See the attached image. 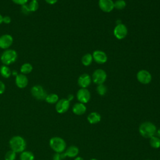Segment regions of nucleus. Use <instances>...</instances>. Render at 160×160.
<instances>
[{"label": "nucleus", "mask_w": 160, "mask_h": 160, "mask_svg": "<svg viewBox=\"0 0 160 160\" xmlns=\"http://www.w3.org/2000/svg\"><path fill=\"white\" fill-rule=\"evenodd\" d=\"M13 38L10 34H3L0 36V48L8 49L12 44Z\"/></svg>", "instance_id": "11"}, {"label": "nucleus", "mask_w": 160, "mask_h": 160, "mask_svg": "<svg viewBox=\"0 0 160 160\" xmlns=\"http://www.w3.org/2000/svg\"><path fill=\"white\" fill-rule=\"evenodd\" d=\"M34 1H38V0H34Z\"/></svg>", "instance_id": "41"}, {"label": "nucleus", "mask_w": 160, "mask_h": 160, "mask_svg": "<svg viewBox=\"0 0 160 160\" xmlns=\"http://www.w3.org/2000/svg\"><path fill=\"white\" fill-rule=\"evenodd\" d=\"M15 4H19V5H24L26 4V3L28 2V0H12Z\"/></svg>", "instance_id": "31"}, {"label": "nucleus", "mask_w": 160, "mask_h": 160, "mask_svg": "<svg viewBox=\"0 0 160 160\" xmlns=\"http://www.w3.org/2000/svg\"><path fill=\"white\" fill-rule=\"evenodd\" d=\"M11 21V19L9 16H6L3 17V19H2V22L5 23V24H9L10 23Z\"/></svg>", "instance_id": "33"}, {"label": "nucleus", "mask_w": 160, "mask_h": 160, "mask_svg": "<svg viewBox=\"0 0 160 160\" xmlns=\"http://www.w3.org/2000/svg\"><path fill=\"white\" fill-rule=\"evenodd\" d=\"M5 89H6L5 84L2 81H0V94H2V93H4V92L5 91Z\"/></svg>", "instance_id": "32"}, {"label": "nucleus", "mask_w": 160, "mask_h": 160, "mask_svg": "<svg viewBox=\"0 0 160 160\" xmlns=\"http://www.w3.org/2000/svg\"><path fill=\"white\" fill-rule=\"evenodd\" d=\"M0 73L2 77L5 78H8L11 74V71L8 66L3 65L0 68Z\"/></svg>", "instance_id": "23"}, {"label": "nucleus", "mask_w": 160, "mask_h": 160, "mask_svg": "<svg viewBox=\"0 0 160 160\" xmlns=\"http://www.w3.org/2000/svg\"><path fill=\"white\" fill-rule=\"evenodd\" d=\"M77 99L81 103H87L91 98V94L86 88H81L77 92Z\"/></svg>", "instance_id": "9"}, {"label": "nucleus", "mask_w": 160, "mask_h": 160, "mask_svg": "<svg viewBox=\"0 0 160 160\" xmlns=\"http://www.w3.org/2000/svg\"><path fill=\"white\" fill-rule=\"evenodd\" d=\"M86 111V106L81 102L76 103L72 107V112L76 115H82Z\"/></svg>", "instance_id": "16"}, {"label": "nucleus", "mask_w": 160, "mask_h": 160, "mask_svg": "<svg viewBox=\"0 0 160 160\" xmlns=\"http://www.w3.org/2000/svg\"><path fill=\"white\" fill-rule=\"evenodd\" d=\"M16 86L19 88H24L28 84V79L25 74H17L15 79Z\"/></svg>", "instance_id": "15"}, {"label": "nucleus", "mask_w": 160, "mask_h": 160, "mask_svg": "<svg viewBox=\"0 0 160 160\" xmlns=\"http://www.w3.org/2000/svg\"><path fill=\"white\" fill-rule=\"evenodd\" d=\"M106 78L107 74L106 72L101 69H98L94 71L92 76V81L98 85L103 84V82H104L106 81Z\"/></svg>", "instance_id": "6"}, {"label": "nucleus", "mask_w": 160, "mask_h": 160, "mask_svg": "<svg viewBox=\"0 0 160 160\" xmlns=\"http://www.w3.org/2000/svg\"><path fill=\"white\" fill-rule=\"evenodd\" d=\"M98 4L100 9L106 12H109L114 8L112 0H99Z\"/></svg>", "instance_id": "13"}, {"label": "nucleus", "mask_w": 160, "mask_h": 160, "mask_svg": "<svg viewBox=\"0 0 160 160\" xmlns=\"http://www.w3.org/2000/svg\"><path fill=\"white\" fill-rule=\"evenodd\" d=\"M73 98H74V96H73V95H72V94H69V95L68 96V98H67V99L70 102L71 100H72V99H73Z\"/></svg>", "instance_id": "35"}, {"label": "nucleus", "mask_w": 160, "mask_h": 160, "mask_svg": "<svg viewBox=\"0 0 160 160\" xmlns=\"http://www.w3.org/2000/svg\"><path fill=\"white\" fill-rule=\"evenodd\" d=\"M114 35L118 39H124L128 34L126 26L123 24H118L114 29Z\"/></svg>", "instance_id": "7"}, {"label": "nucleus", "mask_w": 160, "mask_h": 160, "mask_svg": "<svg viewBox=\"0 0 160 160\" xmlns=\"http://www.w3.org/2000/svg\"><path fill=\"white\" fill-rule=\"evenodd\" d=\"M96 91L99 95L104 96L106 94L107 92V88L103 84H98V86L96 88Z\"/></svg>", "instance_id": "26"}, {"label": "nucleus", "mask_w": 160, "mask_h": 160, "mask_svg": "<svg viewBox=\"0 0 160 160\" xmlns=\"http://www.w3.org/2000/svg\"><path fill=\"white\" fill-rule=\"evenodd\" d=\"M91 80V78L89 74L84 73L79 77L78 79V83L81 88H86L90 85Z\"/></svg>", "instance_id": "14"}, {"label": "nucleus", "mask_w": 160, "mask_h": 160, "mask_svg": "<svg viewBox=\"0 0 160 160\" xmlns=\"http://www.w3.org/2000/svg\"><path fill=\"white\" fill-rule=\"evenodd\" d=\"M157 134H158V136H159V137H160V128L157 131Z\"/></svg>", "instance_id": "38"}, {"label": "nucleus", "mask_w": 160, "mask_h": 160, "mask_svg": "<svg viewBox=\"0 0 160 160\" xmlns=\"http://www.w3.org/2000/svg\"><path fill=\"white\" fill-rule=\"evenodd\" d=\"M92 58L98 64H104L108 60V56L106 54L102 51L96 50L92 53Z\"/></svg>", "instance_id": "12"}, {"label": "nucleus", "mask_w": 160, "mask_h": 160, "mask_svg": "<svg viewBox=\"0 0 160 160\" xmlns=\"http://www.w3.org/2000/svg\"><path fill=\"white\" fill-rule=\"evenodd\" d=\"M92 56L90 53H87L84 55L81 59V62L84 66H89L92 61Z\"/></svg>", "instance_id": "20"}, {"label": "nucleus", "mask_w": 160, "mask_h": 160, "mask_svg": "<svg viewBox=\"0 0 160 160\" xmlns=\"http://www.w3.org/2000/svg\"><path fill=\"white\" fill-rule=\"evenodd\" d=\"M34 154L29 151H24L21 152L20 160H34Z\"/></svg>", "instance_id": "19"}, {"label": "nucleus", "mask_w": 160, "mask_h": 160, "mask_svg": "<svg viewBox=\"0 0 160 160\" xmlns=\"http://www.w3.org/2000/svg\"><path fill=\"white\" fill-rule=\"evenodd\" d=\"M139 132L142 137L150 138L155 135L157 132V129L153 123L146 121L139 126Z\"/></svg>", "instance_id": "2"}, {"label": "nucleus", "mask_w": 160, "mask_h": 160, "mask_svg": "<svg viewBox=\"0 0 160 160\" xmlns=\"http://www.w3.org/2000/svg\"><path fill=\"white\" fill-rule=\"evenodd\" d=\"M91 160H98V159H94V158H92V159H91Z\"/></svg>", "instance_id": "40"}, {"label": "nucleus", "mask_w": 160, "mask_h": 160, "mask_svg": "<svg viewBox=\"0 0 160 160\" xmlns=\"http://www.w3.org/2000/svg\"><path fill=\"white\" fill-rule=\"evenodd\" d=\"M137 79L141 84H147L151 81L152 76L149 71L146 70H141L137 73Z\"/></svg>", "instance_id": "8"}, {"label": "nucleus", "mask_w": 160, "mask_h": 160, "mask_svg": "<svg viewBox=\"0 0 160 160\" xmlns=\"http://www.w3.org/2000/svg\"><path fill=\"white\" fill-rule=\"evenodd\" d=\"M149 143L151 147L153 148H159L160 147V139L156 136H152L150 138Z\"/></svg>", "instance_id": "24"}, {"label": "nucleus", "mask_w": 160, "mask_h": 160, "mask_svg": "<svg viewBox=\"0 0 160 160\" xmlns=\"http://www.w3.org/2000/svg\"><path fill=\"white\" fill-rule=\"evenodd\" d=\"M66 157L69 158H74L79 153V149L76 146H71L64 152Z\"/></svg>", "instance_id": "17"}, {"label": "nucleus", "mask_w": 160, "mask_h": 160, "mask_svg": "<svg viewBox=\"0 0 160 160\" xmlns=\"http://www.w3.org/2000/svg\"><path fill=\"white\" fill-rule=\"evenodd\" d=\"M70 102L67 99H61L56 103V110L59 114L66 112L69 108Z\"/></svg>", "instance_id": "10"}, {"label": "nucleus", "mask_w": 160, "mask_h": 160, "mask_svg": "<svg viewBox=\"0 0 160 160\" xmlns=\"http://www.w3.org/2000/svg\"><path fill=\"white\" fill-rule=\"evenodd\" d=\"M45 101L49 104H55L59 101V97L56 94L52 93L48 94L46 97Z\"/></svg>", "instance_id": "22"}, {"label": "nucleus", "mask_w": 160, "mask_h": 160, "mask_svg": "<svg viewBox=\"0 0 160 160\" xmlns=\"http://www.w3.org/2000/svg\"><path fill=\"white\" fill-rule=\"evenodd\" d=\"M16 157V153L14 151L10 150L6 153L4 156V159L5 160H15Z\"/></svg>", "instance_id": "28"}, {"label": "nucleus", "mask_w": 160, "mask_h": 160, "mask_svg": "<svg viewBox=\"0 0 160 160\" xmlns=\"http://www.w3.org/2000/svg\"><path fill=\"white\" fill-rule=\"evenodd\" d=\"M18 54L14 49H6L1 56V61L4 65L8 66L13 63L17 59Z\"/></svg>", "instance_id": "4"}, {"label": "nucleus", "mask_w": 160, "mask_h": 160, "mask_svg": "<svg viewBox=\"0 0 160 160\" xmlns=\"http://www.w3.org/2000/svg\"><path fill=\"white\" fill-rule=\"evenodd\" d=\"M126 2L124 0H117L114 2V8L117 9H122L126 7Z\"/></svg>", "instance_id": "27"}, {"label": "nucleus", "mask_w": 160, "mask_h": 160, "mask_svg": "<svg viewBox=\"0 0 160 160\" xmlns=\"http://www.w3.org/2000/svg\"><path fill=\"white\" fill-rule=\"evenodd\" d=\"M12 74H14H14L17 75V72H16V71H13V73H12Z\"/></svg>", "instance_id": "39"}, {"label": "nucleus", "mask_w": 160, "mask_h": 160, "mask_svg": "<svg viewBox=\"0 0 160 160\" xmlns=\"http://www.w3.org/2000/svg\"><path fill=\"white\" fill-rule=\"evenodd\" d=\"M21 12L24 14H29L31 12L28 4H24L21 6Z\"/></svg>", "instance_id": "30"}, {"label": "nucleus", "mask_w": 160, "mask_h": 160, "mask_svg": "<svg viewBox=\"0 0 160 160\" xmlns=\"http://www.w3.org/2000/svg\"><path fill=\"white\" fill-rule=\"evenodd\" d=\"M88 121L90 124H96L99 122L101 121V115L97 112H91L88 116Z\"/></svg>", "instance_id": "18"}, {"label": "nucleus", "mask_w": 160, "mask_h": 160, "mask_svg": "<svg viewBox=\"0 0 160 160\" xmlns=\"http://www.w3.org/2000/svg\"><path fill=\"white\" fill-rule=\"evenodd\" d=\"M10 148L16 153L22 152L25 151L26 142L25 139L20 136H14L11 138L9 142Z\"/></svg>", "instance_id": "1"}, {"label": "nucleus", "mask_w": 160, "mask_h": 160, "mask_svg": "<svg viewBox=\"0 0 160 160\" xmlns=\"http://www.w3.org/2000/svg\"><path fill=\"white\" fill-rule=\"evenodd\" d=\"M31 92L34 98L38 100H45L48 94L44 88L40 85H36L32 87Z\"/></svg>", "instance_id": "5"}, {"label": "nucleus", "mask_w": 160, "mask_h": 160, "mask_svg": "<svg viewBox=\"0 0 160 160\" xmlns=\"http://www.w3.org/2000/svg\"><path fill=\"white\" fill-rule=\"evenodd\" d=\"M49 146L56 152H63L66 148L65 141L60 137H52L49 140Z\"/></svg>", "instance_id": "3"}, {"label": "nucleus", "mask_w": 160, "mask_h": 160, "mask_svg": "<svg viewBox=\"0 0 160 160\" xmlns=\"http://www.w3.org/2000/svg\"><path fill=\"white\" fill-rule=\"evenodd\" d=\"M74 160H84V159H83L82 158H81L80 156H78V157H76Z\"/></svg>", "instance_id": "36"}, {"label": "nucleus", "mask_w": 160, "mask_h": 160, "mask_svg": "<svg viewBox=\"0 0 160 160\" xmlns=\"http://www.w3.org/2000/svg\"><path fill=\"white\" fill-rule=\"evenodd\" d=\"M2 19H3V16L1 14H0V24L2 23Z\"/></svg>", "instance_id": "37"}, {"label": "nucleus", "mask_w": 160, "mask_h": 160, "mask_svg": "<svg viewBox=\"0 0 160 160\" xmlns=\"http://www.w3.org/2000/svg\"><path fill=\"white\" fill-rule=\"evenodd\" d=\"M28 5L29 9L31 12H34V11H37L39 8V3H38V1L31 0Z\"/></svg>", "instance_id": "25"}, {"label": "nucleus", "mask_w": 160, "mask_h": 160, "mask_svg": "<svg viewBox=\"0 0 160 160\" xmlns=\"http://www.w3.org/2000/svg\"><path fill=\"white\" fill-rule=\"evenodd\" d=\"M147 160H149V159H147Z\"/></svg>", "instance_id": "42"}, {"label": "nucleus", "mask_w": 160, "mask_h": 160, "mask_svg": "<svg viewBox=\"0 0 160 160\" xmlns=\"http://www.w3.org/2000/svg\"><path fill=\"white\" fill-rule=\"evenodd\" d=\"M58 0H45V1L49 4H54L55 3L57 2Z\"/></svg>", "instance_id": "34"}, {"label": "nucleus", "mask_w": 160, "mask_h": 160, "mask_svg": "<svg viewBox=\"0 0 160 160\" xmlns=\"http://www.w3.org/2000/svg\"><path fill=\"white\" fill-rule=\"evenodd\" d=\"M32 70V66L31 64L26 62V63H24L20 69V71L21 72V74H27L30 73Z\"/></svg>", "instance_id": "21"}, {"label": "nucleus", "mask_w": 160, "mask_h": 160, "mask_svg": "<svg viewBox=\"0 0 160 160\" xmlns=\"http://www.w3.org/2000/svg\"><path fill=\"white\" fill-rule=\"evenodd\" d=\"M65 158H66V156L64 152L61 153L56 152L52 157V160H62Z\"/></svg>", "instance_id": "29"}]
</instances>
